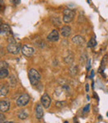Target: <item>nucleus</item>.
<instances>
[{
    "label": "nucleus",
    "instance_id": "31",
    "mask_svg": "<svg viewBox=\"0 0 108 123\" xmlns=\"http://www.w3.org/2000/svg\"><path fill=\"white\" fill-rule=\"evenodd\" d=\"M107 116H108V112H107Z\"/></svg>",
    "mask_w": 108,
    "mask_h": 123
},
{
    "label": "nucleus",
    "instance_id": "27",
    "mask_svg": "<svg viewBox=\"0 0 108 123\" xmlns=\"http://www.w3.org/2000/svg\"><path fill=\"white\" fill-rule=\"evenodd\" d=\"M11 3H15V4H19L21 1H11Z\"/></svg>",
    "mask_w": 108,
    "mask_h": 123
},
{
    "label": "nucleus",
    "instance_id": "10",
    "mask_svg": "<svg viewBox=\"0 0 108 123\" xmlns=\"http://www.w3.org/2000/svg\"><path fill=\"white\" fill-rule=\"evenodd\" d=\"M72 41L75 44H77V45H79V46L83 45V44H85V42H86L85 39H84V38L82 37V36H81V35H76V36H74V37H72Z\"/></svg>",
    "mask_w": 108,
    "mask_h": 123
},
{
    "label": "nucleus",
    "instance_id": "11",
    "mask_svg": "<svg viewBox=\"0 0 108 123\" xmlns=\"http://www.w3.org/2000/svg\"><path fill=\"white\" fill-rule=\"evenodd\" d=\"M72 34V29L69 26H63L61 29V35L62 37H68Z\"/></svg>",
    "mask_w": 108,
    "mask_h": 123
},
{
    "label": "nucleus",
    "instance_id": "23",
    "mask_svg": "<svg viewBox=\"0 0 108 123\" xmlns=\"http://www.w3.org/2000/svg\"><path fill=\"white\" fill-rule=\"evenodd\" d=\"M90 107H91L90 104H87V105L83 108V112H84V113H87V112H88L89 111H90Z\"/></svg>",
    "mask_w": 108,
    "mask_h": 123
},
{
    "label": "nucleus",
    "instance_id": "6",
    "mask_svg": "<svg viewBox=\"0 0 108 123\" xmlns=\"http://www.w3.org/2000/svg\"><path fill=\"white\" fill-rule=\"evenodd\" d=\"M51 102H52L51 97L47 93H44L42 96V97H41V104L42 105V106L46 109L49 108V106L51 105Z\"/></svg>",
    "mask_w": 108,
    "mask_h": 123
},
{
    "label": "nucleus",
    "instance_id": "9",
    "mask_svg": "<svg viewBox=\"0 0 108 123\" xmlns=\"http://www.w3.org/2000/svg\"><path fill=\"white\" fill-rule=\"evenodd\" d=\"M10 108V102L8 100H1L0 101V111L1 113L7 112Z\"/></svg>",
    "mask_w": 108,
    "mask_h": 123
},
{
    "label": "nucleus",
    "instance_id": "4",
    "mask_svg": "<svg viewBox=\"0 0 108 123\" xmlns=\"http://www.w3.org/2000/svg\"><path fill=\"white\" fill-rule=\"evenodd\" d=\"M7 50L8 53H11L13 55H18L20 51V46L17 42L8 43L7 45Z\"/></svg>",
    "mask_w": 108,
    "mask_h": 123
},
{
    "label": "nucleus",
    "instance_id": "28",
    "mask_svg": "<svg viewBox=\"0 0 108 123\" xmlns=\"http://www.w3.org/2000/svg\"><path fill=\"white\" fill-rule=\"evenodd\" d=\"M86 91H87V92L89 91V85H88V84L86 85Z\"/></svg>",
    "mask_w": 108,
    "mask_h": 123
},
{
    "label": "nucleus",
    "instance_id": "14",
    "mask_svg": "<svg viewBox=\"0 0 108 123\" xmlns=\"http://www.w3.org/2000/svg\"><path fill=\"white\" fill-rule=\"evenodd\" d=\"M18 118L21 119V120H25V119H27V117H28V112H27V110H26V109L21 110L18 113Z\"/></svg>",
    "mask_w": 108,
    "mask_h": 123
},
{
    "label": "nucleus",
    "instance_id": "3",
    "mask_svg": "<svg viewBox=\"0 0 108 123\" xmlns=\"http://www.w3.org/2000/svg\"><path fill=\"white\" fill-rule=\"evenodd\" d=\"M29 100H30V96H29V95L28 94H23L17 99L16 104H17L18 106L23 107V106H26L27 104H28Z\"/></svg>",
    "mask_w": 108,
    "mask_h": 123
},
{
    "label": "nucleus",
    "instance_id": "16",
    "mask_svg": "<svg viewBox=\"0 0 108 123\" xmlns=\"http://www.w3.org/2000/svg\"><path fill=\"white\" fill-rule=\"evenodd\" d=\"M8 92V87L6 86L5 85L1 86V89H0V95L1 96H5Z\"/></svg>",
    "mask_w": 108,
    "mask_h": 123
},
{
    "label": "nucleus",
    "instance_id": "30",
    "mask_svg": "<svg viewBox=\"0 0 108 123\" xmlns=\"http://www.w3.org/2000/svg\"><path fill=\"white\" fill-rule=\"evenodd\" d=\"M3 123H14V122H4Z\"/></svg>",
    "mask_w": 108,
    "mask_h": 123
},
{
    "label": "nucleus",
    "instance_id": "12",
    "mask_svg": "<svg viewBox=\"0 0 108 123\" xmlns=\"http://www.w3.org/2000/svg\"><path fill=\"white\" fill-rule=\"evenodd\" d=\"M73 60H74V55H73L72 51L68 50V51L67 52V55H65V57H64L65 63L72 64V61H73Z\"/></svg>",
    "mask_w": 108,
    "mask_h": 123
},
{
    "label": "nucleus",
    "instance_id": "26",
    "mask_svg": "<svg viewBox=\"0 0 108 123\" xmlns=\"http://www.w3.org/2000/svg\"><path fill=\"white\" fill-rule=\"evenodd\" d=\"M4 118H5V117L3 116V113H1V115H0V120H1V123H3L4 122Z\"/></svg>",
    "mask_w": 108,
    "mask_h": 123
},
{
    "label": "nucleus",
    "instance_id": "2",
    "mask_svg": "<svg viewBox=\"0 0 108 123\" xmlns=\"http://www.w3.org/2000/svg\"><path fill=\"white\" fill-rule=\"evenodd\" d=\"M75 17V12L69 8L63 10V22L66 24L70 23L73 20Z\"/></svg>",
    "mask_w": 108,
    "mask_h": 123
},
{
    "label": "nucleus",
    "instance_id": "7",
    "mask_svg": "<svg viewBox=\"0 0 108 123\" xmlns=\"http://www.w3.org/2000/svg\"><path fill=\"white\" fill-rule=\"evenodd\" d=\"M47 39L50 42H57L59 39V33L57 29H53L50 34L47 35Z\"/></svg>",
    "mask_w": 108,
    "mask_h": 123
},
{
    "label": "nucleus",
    "instance_id": "5",
    "mask_svg": "<svg viewBox=\"0 0 108 123\" xmlns=\"http://www.w3.org/2000/svg\"><path fill=\"white\" fill-rule=\"evenodd\" d=\"M22 54L26 57H31L35 52V49L32 46L28 45V44H24L21 49Z\"/></svg>",
    "mask_w": 108,
    "mask_h": 123
},
{
    "label": "nucleus",
    "instance_id": "15",
    "mask_svg": "<svg viewBox=\"0 0 108 123\" xmlns=\"http://www.w3.org/2000/svg\"><path fill=\"white\" fill-rule=\"evenodd\" d=\"M8 69L5 68H1V70H0V79H5L6 77H8Z\"/></svg>",
    "mask_w": 108,
    "mask_h": 123
},
{
    "label": "nucleus",
    "instance_id": "22",
    "mask_svg": "<svg viewBox=\"0 0 108 123\" xmlns=\"http://www.w3.org/2000/svg\"><path fill=\"white\" fill-rule=\"evenodd\" d=\"M65 104H66V102L65 101H57L56 102V106L58 107V108H62V107L65 106Z\"/></svg>",
    "mask_w": 108,
    "mask_h": 123
},
{
    "label": "nucleus",
    "instance_id": "19",
    "mask_svg": "<svg viewBox=\"0 0 108 123\" xmlns=\"http://www.w3.org/2000/svg\"><path fill=\"white\" fill-rule=\"evenodd\" d=\"M77 66H76V65H73V66H72L71 68L69 69V72L71 73L72 75H76L77 74Z\"/></svg>",
    "mask_w": 108,
    "mask_h": 123
},
{
    "label": "nucleus",
    "instance_id": "1",
    "mask_svg": "<svg viewBox=\"0 0 108 123\" xmlns=\"http://www.w3.org/2000/svg\"><path fill=\"white\" fill-rule=\"evenodd\" d=\"M28 78L32 86H37L41 80V74L35 69H30L28 70Z\"/></svg>",
    "mask_w": 108,
    "mask_h": 123
},
{
    "label": "nucleus",
    "instance_id": "20",
    "mask_svg": "<svg viewBox=\"0 0 108 123\" xmlns=\"http://www.w3.org/2000/svg\"><path fill=\"white\" fill-rule=\"evenodd\" d=\"M52 24H53V25H55V26L61 25V20H60V18H57V17L52 18Z\"/></svg>",
    "mask_w": 108,
    "mask_h": 123
},
{
    "label": "nucleus",
    "instance_id": "29",
    "mask_svg": "<svg viewBox=\"0 0 108 123\" xmlns=\"http://www.w3.org/2000/svg\"><path fill=\"white\" fill-rule=\"evenodd\" d=\"M93 75H94V71H93V70H92V74H91V77H93Z\"/></svg>",
    "mask_w": 108,
    "mask_h": 123
},
{
    "label": "nucleus",
    "instance_id": "25",
    "mask_svg": "<svg viewBox=\"0 0 108 123\" xmlns=\"http://www.w3.org/2000/svg\"><path fill=\"white\" fill-rule=\"evenodd\" d=\"M87 70H89V69H90V67H91V60L90 59H88L87 60Z\"/></svg>",
    "mask_w": 108,
    "mask_h": 123
},
{
    "label": "nucleus",
    "instance_id": "8",
    "mask_svg": "<svg viewBox=\"0 0 108 123\" xmlns=\"http://www.w3.org/2000/svg\"><path fill=\"white\" fill-rule=\"evenodd\" d=\"M35 114H36V118L40 120L44 115V111H43V106H42V104H37L36 105L35 108Z\"/></svg>",
    "mask_w": 108,
    "mask_h": 123
},
{
    "label": "nucleus",
    "instance_id": "21",
    "mask_svg": "<svg viewBox=\"0 0 108 123\" xmlns=\"http://www.w3.org/2000/svg\"><path fill=\"white\" fill-rule=\"evenodd\" d=\"M87 54H84V56L83 55H81V58H80V62H81V64L82 65H83V64H85V62H86V60H88V59L87 58Z\"/></svg>",
    "mask_w": 108,
    "mask_h": 123
},
{
    "label": "nucleus",
    "instance_id": "18",
    "mask_svg": "<svg viewBox=\"0 0 108 123\" xmlns=\"http://www.w3.org/2000/svg\"><path fill=\"white\" fill-rule=\"evenodd\" d=\"M9 86H12V87H15L17 85V83H18V80H16V78L14 77V76H11V77L9 78Z\"/></svg>",
    "mask_w": 108,
    "mask_h": 123
},
{
    "label": "nucleus",
    "instance_id": "17",
    "mask_svg": "<svg viewBox=\"0 0 108 123\" xmlns=\"http://www.w3.org/2000/svg\"><path fill=\"white\" fill-rule=\"evenodd\" d=\"M97 40H96L95 38H92V39L88 41V43H87V47L88 48H93L97 45Z\"/></svg>",
    "mask_w": 108,
    "mask_h": 123
},
{
    "label": "nucleus",
    "instance_id": "13",
    "mask_svg": "<svg viewBox=\"0 0 108 123\" xmlns=\"http://www.w3.org/2000/svg\"><path fill=\"white\" fill-rule=\"evenodd\" d=\"M10 31H11V29H10L9 25L8 24H1V25H0V33H1L2 35L8 34V33H10Z\"/></svg>",
    "mask_w": 108,
    "mask_h": 123
},
{
    "label": "nucleus",
    "instance_id": "24",
    "mask_svg": "<svg viewBox=\"0 0 108 123\" xmlns=\"http://www.w3.org/2000/svg\"><path fill=\"white\" fill-rule=\"evenodd\" d=\"M8 67V65H7L6 62L1 61V68H5V69H7Z\"/></svg>",
    "mask_w": 108,
    "mask_h": 123
}]
</instances>
